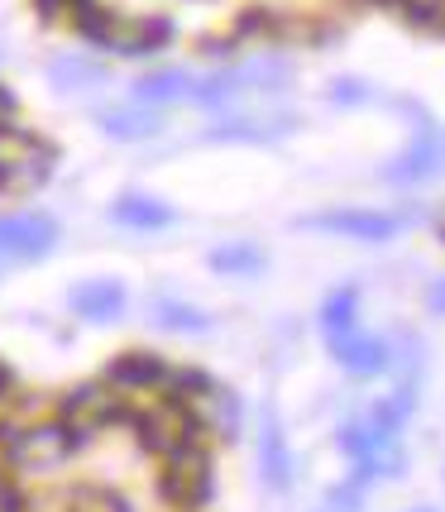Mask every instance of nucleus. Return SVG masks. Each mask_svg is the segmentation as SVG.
Segmentation results:
<instances>
[{
	"label": "nucleus",
	"mask_w": 445,
	"mask_h": 512,
	"mask_svg": "<svg viewBox=\"0 0 445 512\" xmlns=\"http://www.w3.org/2000/svg\"><path fill=\"white\" fill-rule=\"evenodd\" d=\"M48 173H53V149L44 139L20 130L15 120H0V192L29 197L48 182Z\"/></svg>",
	"instance_id": "f257e3e1"
},
{
	"label": "nucleus",
	"mask_w": 445,
	"mask_h": 512,
	"mask_svg": "<svg viewBox=\"0 0 445 512\" xmlns=\"http://www.w3.org/2000/svg\"><path fill=\"white\" fill-rule=\"evenodd\" d=\"M321 512H345V508H335V503H331V508H321Z\"/></svg>",
	"instance_id": "393cba45"
},
{
	"label": "nucleus",
	"mask_w": 445,
	"mask_h": 512,
	"mask_svg": "<svg viewBox=\"0 0 445 512\" xmlns=\"http://www.w3.org/2000/svg\"><path fill=\"white\" fill-rule=\"evenodd\" d=\"M58 245V225L48 216H0V259H44Z\"/></svg>",
	"instance_id": "39448f33"
},
{
	"label": "nucleus",
	"mask_w": 445,
	"mask_h": 512,
	"mask_svg": "<svg viewBox=\"0 0 445 512\" xmlns=\"http://www.w3.org/2000/svg\"><path fill=\"white\" fill-rule=\"evenodd\" d=\"M163 379H168V369H163L154 355H144V350H130V355H120L111 364V383L125 388V393H134V388H154V383H163Z\"/></svg>",
	"instance_id": "ddd939ff"
},
{
	"label": "nucleus",
	"mask_w": 445,
	"mask_h": 512,
	"mask_svg": "<svg viewBox=\"0 0 445 512\" xmlns=\"http://www.w3.org/2000/svg\"><path fill=\"white\" fill-rule=\"evenodd\" d=\"M307 230H331V235H350V240H388L398 230V216H383V211H321V216H307Z\"/></svg>",
	"instance_id": "0eeeda50"
},
{
	"label": "nucleus",
	"mask_w": 445,
	"mask_h": 512,
	"mask_svg": "<svg viewBox=\"0 0 445 512\" xmlns=\"http://www.w3.org/2000/svg\"><path fill=\"white\" fill-rule=\"evenodd\" d=\"M441 173H445V130L441 125H422L417 139L383 168L388 182H431V178H441Z\"/></svg>",
	"instance_id": "20e7f679"
},
{
	"label": "nucleus",
	"mask_w": 445,
	"mask_h": 512,
	"mask_svg": "<svg viewBox=\"0 0 445 512\" xmlns=\"http://www.w3.org/2000/svg\"><path fill=\"white\" fill-rule=\"evenodd\" d=\"M393 5H407V15H412V20H417V15L431 20V10H441V0H393Z\"/></svg>",
	"instance_id": "4be33fe9"
},
{
	"label": "nucleus",
	"mask_w": 445,
	"mask_h": 512,
	"mask_svg": "<svg viewBox=\"0 0 445 512\" xmlns=\"http://www.w3.org/2000/svg\"><path fill=\"white\" fill-rule=\"evenodd\" d=\"M163 493H168V503H178V508H187V512L201 508V503L211 498V460H206L192 441H182V446L168 455Z\"/></svg>",
	"instance_id": "7ed1b4c3"
},
{
	"label": "nucleus",
	"mask_w": 445,
	"mask_h": 512,
	"mask_svg": "<svg viewBox=\"0 0 445 512\" xmlns=\"http://www.w3.org/2000/svg\"><path fill=\"white\" fill-rule=\"evenodd\" d=\"M120 307H125V288L111 283V278H96V283L72 288V312L87 316V321H115Z\"/></svg>",
	"instance_id": "9d476101"
},
{
	"label": "nucleus",
	"mask_w": 445,
	"mask_h": 512,
	"mask_svg": "<svg viewBox=\"0 0 445 512\" xmlns=\"http://www.w3.org/2000/svg\"><path fill=\"white\" fill-rule=\"evenodd\" d=\"M211 268H216V273H259V268H264V249L259 245H225L211 254Z\"/></svg>",
	"instance_id": "dca6fc26"
},
{
	"label": "nucleus",
	"mask_w": 445,
	"mask_h": 512,
	"mask_svg": "<svg viewBox=\"0 0 445 512\" xmlns=\"http://www.w3.org/2000/svg\"><path fill=\"white\" fill-rule=\"evenodd\" d=\"M436 307H445V288H436Z\"/></svg>",
	"instance_id": "b1692460"
},
{
	"label": "nucleus",
	"mask_w": 445,
	"mask_h": 512,
	"mask_svg": "<svg viewBox=\"0 0 445 512\" xmlns=\"http://www.w3.org/2000/svg\"><path fill=\"white\" fill-rule=\"evenodd\" d=\"M10 398V374H5V369H0V402Z\"/></svg>",
	"instance_id": "5701e85b"
},
{
	"label": "nucleus",
	"mask_w": 445,
	"mask_h": 512,
	"mask_svg": "<svg viewBox=\"0 0 445 512\" xmlns=\"http://www.w3.org/2000/svg\"><path fill=\"white\" fill-rule=\"evenodd\" d=\"M206 407H211V422L221 426V436H235V431H240V402L230 398V393H221V388H211V393H206Z\"/></svg>",
	"instance_id": "6ab92c4d"
},
{
	"label": "nucleus",
	"mask_w": 445,
	"mask_h": 512,
	"mask_svg": "<svg viewBox=\"0 0 445 512\" xmlns=\"http://www.w3.org/2000/svg\"><path fill=\"white\" fill-rule=\"evenodd\" d=\"M321 326H326V335L355 331V288L331 292V297H326V307H321Z\"/></svg>",
	"instance_id": "f3484780"
},
{
	"label": "nucleus",
	"mask_w": 445,
	"mask_h": 512,
	"mask_svg": "<svg viewBox=\"0 0 445 512\" xmlns=\"http://www.w3.org/2000/svg\"><path fill=\"white\" fill-rule=\"evenodd\" d=\"M101 77H106V67L87 63V58H58L53 63V82L58 87H96Z\"/></svg>",
	"instance_id": "a211bd4d"
},
{
	"label": "nucleus",
	"mask_w": 445,
	"mask_h": 512,
	"mask_svg": "<svg viewBox=\"0 0 445 512\" xmlns=\"http://www.w3.org/2000/svg\"><path fill=\"white\" fill-rule=\"evenodd\" d=\"M192 77L182 72V67H163V72H149L139 87H134V96L144 101V106H168V101H182V96H192Z\"/></svg>",
	"instance_id": "4468645a"
},
{
	"label": "nucleus",
	"mask_w": 445,
	"mask_h": 512,
	"mask_svg": "<svg viewBox=\"0 0 445 512\" xmlns=\"http://www.w3.org/2000/svg\"><path fill=\"white\" fill-rule=\"evenodd\" d=\"M77 441H87V431H77V426H34V431H15V436H10V465L34 469V474H53V469L72 455Z\"/></svg>",
	"instance_id": "f03ea898"
},
{
	"label": "nucleus",
	"mask_w": 445,
	"mask_h": 512,
	"mask_svg": "<svg viewBox=\"0 0 445 512\" xmlns=\"http://www.w3.org/2000/svg\"><path fill=\"white\" fill-rule=\"evenodd\" d=\"M101 125H106L111 139H149V134H158L163 120H158L154 111H115V115H106Z\"/></svg>",
	"instance_id": "2eb2a0df"
},
{
	"label": "nucleus",
	"mask_w": 445,
	"mask_h": 512,
	"mask_svg": "<svg viewBox=\"0 0 445 512\" xmlns=\"http://www.w3.org/2000/svg\"><path fill=\"white\" fill-rule=\"evenodd\" d=\"M259 465H264V479L273 489H288L292 484V450L283 441V426L268 417L264 422V441H259Z\"/></svg>",
	"instance_id": "f8f14e48"
},
{
	"label": "nucleus",
	"mask_w": 445,
	"mask_h": 512,
	"mask_svg": "<svg viewBox=\"0 0 445 512\" xmlns=\"http://www.w3.org/2000/svg\"><path fill=\"white\" fill-rule=\"evenodd\" d=\"M158 326H168V331H206L211 321L192 307H182V302H158Z\"/></svg>",
	"instance_id": "aec40b11"
},
{
	"label": "nucleus",
	"mask_w": 445,
	"mask_h": 512,
	"mask_svg": "<svg viewBox=\"0 0 445 512\" xmlns=\"http://www.w3.org/2000/svg\"><path fill=\"white\" fill-rule=\"evenodd\" d=\"M331 350L350 374H379V369H388V345L379 335H359V331L331 335Z\"/></svg>",
	"instance_id": "6e6552de"
},
{
	"label": "nucleus",
	"mask_w": 445,
	"mask_h": 512,
	"mask_svg": "<svg viewBox=\"0 0 445 512\" xmlns=\"http://www.w3.org/2000/svg\"><path fill=\"white\" fill-rule=\"evenodd\" d=\"M364 82H331V101H364Z\"/></svg>",
	"instance_id": "412c9836"
},
{
	"label": "nucleus",
	"mask_w": 445,
	"mask_h": 512,
	"mask_svg": "<svg viewBox=\"0 0 445 512\" xmlns=\"http://www.w3.org/2000/svg\"><path fill=\"white\" fill-rule=\"evenodd\" d=\"M168 39H173V24L163 15H115L106 48L125 53V58H139V53H158Z\"/></svg>",
	"instance_id": "423d86ee"
},
{
	"label": "nucleus",
	"mask_w": 445,
	"mask_h": 512,
	"mask_svg": "<svg viewBox=\"0 0 445 512\" xmlns=\"http://www.w3.org/2000/svg\"><path fill=\"white\" fill-rule=\"evenodd\" d=\"M111 221L125 225V230H168L178 216H173V206H163L158 197H120L111 206Z\"/></svg>",
	"instance_id": "9b49d317"
},
{
	"label": "nucleus",
	"mask_w": 445,
	"mask_h": 512,
	"mask_svg": "<svg viewBox=\"0 0 445 512\" xmlns=\"http://www.w3.org/2000/svg\"><path fill=\"white\" fill-rule=\"evenodd\" d=\"M67 422L77 426V431H96V426H106L120 417V402H115V393H106V388H77L72 398L63 402Z\"/></svg>",
	"instance_id": "1a4fd4ad"
}]
</instances>
